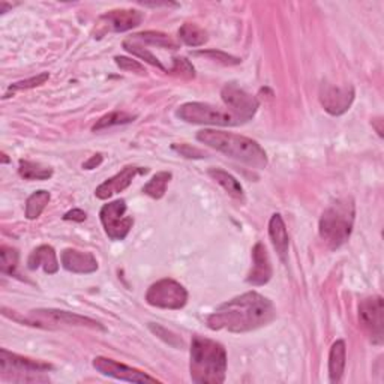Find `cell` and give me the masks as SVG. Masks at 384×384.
<instances>
[{"mask_svg": "<svg viewBox=\"0 0 384 384\" xmlns=\"http://www.w3.org/2000/svg\"><path fill=\"white\" fill-rule=\"evenodd\" d=\"M143 14L137 9H116L104 14L99 18V26L102 27L101 35L107 32H128V30L137 27L143 22Z\"/></svg>", "mask_w": 384, "mask_h": 384, "instance_id": "cell-14", "label": "cell"}, {"mask_svg": "<svg viewBox=\"0 0 384 384\" xmlns=\"http://www.w3.org/2000/svg\"><path fill=\"white\" fill-rule=\"evenodd\" d=\"M2 159H3V164L8 162V158H6V155H5V153H2Z\"/></svg>", "mask_w": 384, "mask_h": 384, "instance_id": "cell-39", "label": "cell"}, {"mask_svg": "<svg viewBox=\"0 0 384 384\" xmlns=\"http://www.w3.org/2000/svg\"><path fill=\"white\" fill-rule=\"evenodd\" d=\"M148 171H149L148 169L132 167V165H129V167H125L120 173H118L116 176H113V178L101 183L95 191V195L99 200H108L110 197H113L114 194H119V192L127 190L137 174H146Z\"/></svg>", "mask_w": 384, "mask_h": 384, "instance_id": "cell-15", "label": "cell"}, {"mask_svg": "<svg viewBox=\"0 0 384 384\" xmlns=\"http://www.w3.org/2000/svg\"><path fill=\"white\" fill-rule=\"evenodd\" d=\"M114 60H116V65L123 71L137 72V74H144V72H146L144 66L137 60H132L129 57H123V56H116L114 57Z\"/></svg>", "mask_w": 384, "mask_h": 384, "instance_id": "cell-33", "label": "cell"}, {"mask_svg": "<svg viewBox=\"0 0 384 384\" xmlns=\"http://www.w3.org/2000/svg\"><path fill=\"white\" fill-rule=\"evenodd\" d=\"M123 48L127 50L128 53H131V55H134V56H137V57H140V59H143V60H146L149 65H152V66H157L158 69L167 72V69L164 68V65H162L161 62L158 60V57H155V56L150 53V51H149L148 48L141 47L140 44H137V43H136V41H132V39H127V41H123Z\"/></svg>", "mask_w": 384, "mask_h": 384, "instance_id": "cell-28", "label": "cell"}, {"mask_svg": "<svg viewBox=\"0 0 384 384\" xmlns=\"http://www.w3.org/2000/svg\"><path fill=\"white\" fill-rule=\"evenodd\" d=\"M62 266L72 273H93L98 271V262L90 253H81L77 249H65L62 253Z\"/></svg>", "mask_w": 384, "mask_h": 384, "instance_id": "cell-17", "label": "cell"}, {"mask_svg": "<svg viewBox=\"0 0 384 384\" xmlns=\"http://www.w3.org/2000/svg\"><path fill=\"white\" fill-rule=\"evenodd\" d=\"M191 378L197 384H221L227 374V351L213 339L195 335L191 342Z\"/></svg>", "mask_w": 384, "mask_h": 384, "instance_id": "cell-2", "label": "cell"}, {"mask_svg": "<svg viewBox=\"0 0 384 384\" xmlns=\"http://www.w3.org/2000/svg\"><path fill=\"white\" fill-rule=\"evenodd\" d=\"M131 39L136 41V43H144V44H150V45H157L161 48H169V50H178L179 44L176 41L165 35L162 32H153V30H148V32H141L136 34Z\"/></svg>", "mask_w": 384, "mask_h": 384, "instance_id": "cell-23", "label": "cell"}, {"mask_svg": "<svg viewBox=\"0 0 384 384\" xmlns=\"http://www.w3.org/2000/svg\"><path fill=\"white\" fill-rule=\"evenodd\" d=\"M23 325L43 327V329H56L64 326H81V327H92L106 330L99 321L92 320L89 317H83L74 313L60 309H34L30 311L29 315L24 318H14Z\"/></svg>", "mask_w": 384, "mask_h": 384, "instance_id": "cell-6", "label": "cell"}, {"mask_svg": "<svg viewBox=\"0 0 384 384\" xmlns=\"http://www.w3.org/2000/svg\"><path fill=\"white\" fill-rule=\"evenodd\" d=\"M171 74H178L185 78H194L195 77V69L191 65V62L185 57H174V65L169 71Z\"/></svg>", "mask_w": 384, "mask_h": 384, "instance_id": "cell-32", "label": "cell"}, {"mask_svg": "<svg viewBox=\"0 0 384 384\" xmlns=\"http://www.w3.org/2000/svg\"><path fill=\"white\" fill-rule=\"evenodd\" d=\"M381 123H383V120H381V119H374V120H372V127H376V129H377V132H378V136H380V137H383V128H381Z\"/></svg>", "mask_w": 384, "mask_h": 384, "instance_id": "cell-38", "label": "cell"}, {"mask_svg": "<svg viewBox=\"0 0 384 384\" xmlns=\"http://www.w3.org/2000/svg\"><path fill=\"white\" fill-rule=\"evenodd\" d=\"M18 173L26 180H47L53 176V170L44 167L39 162H32L26 159H20Z\"/></svg>", "mask_w": 384, "mask_h": 384, "instance_id": "cell-22", "label": "cell"}, {"mask_svg": "<svg viewBox=\"0 0 384 384\" xmlns=\"http://www.w3.org/2000/svg\"><path fill=\"white\" fill-rule=\"evenodd\" d=\"M146 300L150 306L161 309H182L188 302L186 288L174 279H161L149 287Z\"/></svg>", "mask_w": 384, "mask_h": 384, "instance_id": "cell-8", "label": "cell"}, {"mask_svg": "<svg viewBox=\"0 0 384 384\" xmlns=\"http://www.w3.org/2000/svg\"><path fill=\"white\" fill-rule=\"evenodd\" d=\"M346 342L342 339L334 342L329 355V377L332 383H339L342 380L346 369Z\"/></svg>", "mask_w": 384, "mask_h": 384, "instance_id": "cell-20", "label": "cell"}, {"mask_svg": "<svg viewBox=\"0 0 384 384\" xmlns=\"http://www.w3.org/2000/svg\"><path fill=\"white\" fill-rule=\"evenodd\" d=\"M180 120L194 125H212V127H236L241 125L228 110L204 102H186L176 113Z\"/></svg>", "mask_w": 384, "mask_h": 384, "instance_id": "cell-7", "label": "cell"}, {"mask_svg": "<svg viewBox=\"0 0 384 384\" xmlns=\"http://www.w3.org/2000/svg\"><path fill=\"white\" fill-rule=\"evenodd\" d=\"M207 173H209L211 178L216 183H220L225 190V192L228 195H232L233 199H237V200L243 199V188H242V185L239 183V180L234 178V176H232L230 173H227L225 170H221V169H211Z\"/></svg>", "mask_w": 384, "mask_h": 384, "instance_id": "cell-21", "label": "cell"}, {"mask_svg": "<svg viewBox=\"0 0 384 384\" xmlns=\"http://www.w3.org/2000/svg\"><path fill=\"white\" fill-rule=\"evenodd\" d=\"M195 56H203V57H207L211 60H215V62H220V64L222 65H239L241 64V59L239 57H234V56H230L227 53H222V51H216V50H209V51H199V53H195Z\"/></svg>", "mask_w": 384, "mask_h": 384, "instance_id": "cell-31", "label": "cell"}, {"mask_svg": "<svg viewBox=\"0 0 384 384\" xmlns=\"http://www.w3.org/2000/svg\"><path fill=\"white\" fill-rule=\"evenodd\" d=\"M171 180V173L159 171L153 176V178L144 185L143 192L152 197L155 200H159L167 192V185Z\"/></svg>", "mask_w": 384, "mask_h": 384, "instance_id": "cell-26", "label": "cell"}, {"mask_svg": "<svg viewBox=\"0 0 384 384\" xmlns=\"http://www.w3.org/2000/svg\"><path fill=\"white\" fill-rule=\"evenodd\" d=\"M51 369H53V365H50V363L18 356L15 353H11L5 348L0 350V372H2V377L8 381H13V383L48 381V378L43 377V374Z\"/></svg>", "mask_w": 384, "mask_h": 384, "instance_id": "cell-5", "label": "cell"}, {"mask_svg": "<svg viewBox=\"0 0 384 384\" xmlns=\"http://www.w3.org/2000/svg\"><path fill=\"white\" fill-rule=\"evenodd\" d=\"M253 263L254 264H253L251 272H249L246 278V283L258 287L271 281L272 273H273L272 264H271V260H269L266 246L262 242H258L253 249Z\"/></svg>", "mask_w": 384, "mask_h": 384, "instance_id": "cell-16", "label": "cell"}, {"mask_svg": "<svg viewBox=\"0 0 384 384\" xmlns=\"http://www.w3.org/2000/svg\"><path fill=\"white\" fill-rule=\"evenodd\" d=\"M197 140L227 155V157L249 165V167L264 169L267 165V155L264 149L253 138L237 136L233 132L203 129L197 134Z\"/></svg>", "mask_w": 384, "mask_h": 384, "instance_id": "cell-3", "label": "cell"}, {"mask_svg": "<svg viewBox=\"0 0 384 384\" xmlns=\"http://www.w3.org/2000/svg\"><path fill=\"white\" fill-rule=\"evenodd\" d=\"M48 78H50L48 72H43V74H39L36 77L17 81V83H14V85H11L8 87V92H6V95L3 98L5 99L11 98V93L14 95V93L18 92V90H27V89H34V87H38V86H43L45 81H48Z\"/></svg>", "mask_w": 384, "mask_h": 384, "instance_id": "cell-30", "label": "cell"}, {"mask_svg": "<svg viewBox=\"0 0 384 384\" xmlns=\"http://www.w3.org/2000/svg\"><path fill=\"white\" fill-rule=\"evenodd\" d=\"M149 327H150V330L153 332L155 335L159 336V338H162L165 342H169L170 346L178 347V346H182V344H183L182 339H179L178 336H176L174 334H171V332H169L167 329H164V327H161V326H158V325H153V323H150Z\"/></svg>", "mask_w": 384, "mask_h": 384, "instance_id": "cell-34", "label": "cell"}, {"mask_svg": "<svg viewBox=\"0 0 384 384\" xmlns=\"http://www.w3.org/2000/svg\"><path fill=\"white\" fill-rule=\"evenodd\" d=\"M127 213V203L125 200H116L104 204L99 212L104 232L111 241H125L134 225V220Z\"/></svg>", "mask_w": 384, "mask_h": 384, "instance_id": "cell-9", "label": "cell"}, {"mask_svg": "<svg viewBox=\"0 0 384 384\" xmlns=\"http://www.w3.org/2000/svg\"><path fill=\"white\" fill-rule=\"evenodd\" d=\"M276 311L267 297L249 292L228 300L207 317V327L228 330L232 334H245L263 327L275 318Z\"/></svg>", "mask_w": 384, "mask_h": 384, "instance_id": "cell-1", "label": "cell"}, {"mask_svg": "<svg viewBox=\"0 0 384 384\" xmlns=\"http://www.w3.org/2000/svg\"><path fill=\"white\" fill-rule=\"evenodd\" d=\"M353 101H355V89L351 86L339 87L323 83L320 87V102L325 110L332 114V116H341L350 107Z\"/></svg>", "mask_w": 384, "mask_h": 384, "instance_id": "cell-13", "label": "cell"}, {"mask_svg": "<svg viewBox=\"0 0 384 384\" xmlns=\"http://www.w3.org/2000/svg\"><path fill=\"white\" fill-rule=\"evenodd\" d=\"M50 200H51L50 192L44 191V190L36 191L30 195L26 201V218L27 220H30V221L38 220L41 213L45 211V207L50 203Z\"/></svg>", "mask_w": 384, "mask_h": 384, "instance_id": "cell-24", "label": "cell"}, {"mask_svg": "<svg viewBox=\"0 0 384 384\" xmlns=\"http://www.w3.org/2000/svg\"><path fill=\"white\" fill-rule=\"evenodd\" d=\"M102 155L101 153H98V155H93V157L89 159V161H86L85 164H83V169H85V170H93V169H97V167H99V165H101V162H102Z\"/></svg>", "mask_w": 384, "mask_h": 384, "instance_id": "cell-37", "label": "cell"}, {"mask_svg": "<svg viewBox=\"0 0 384 384\" xmlns=\"http://www.w3.org/2000/svg\"><path fill=\"white\" fill-rule=\"evenodd\" d=\"M179 38L182 43L190 47H201L207 43V32L194 23H185L179 29Z\"/></svg>", "mask_w": 384, "mask_h": 384, "instance_id": "cell-25", "label": "cell"}, {"mask_svg": "<svg viewBox=\"0 0 384 384\" xmlns=\"http://www.w3.org/2000/svg\"><path fill=\"white\" fill-rule=\"evenodd\" d=\"M269 236H271L272 245L275 248V251L278 253V255L281 257V260H285L290 241H288L285 222L283 220V216L279 213H275L271 218V222H269Z\"/></svg>", "mask_w": 384, "mask_h": 384, "instance_id": "cell-19", "label": "cell"}, {"mask_svg": "<svg viewBox=\"0 0 384 384\" xmlns=\"http://www.w3.org/2000/svg\"><path fill=\"white\" fill-rule=\"evenodd\" d=\"M355 203L351 199H341L332 203L320 218V237L330 249H338L344 245L355 225Z\"/></svg>", "mask_w": 384, "mask_h": 384, "instance_id": "cell-4", "label": "cell"}, {"mask_svg": "<svg viewBox=\"0 0 384 384\" xmlns=\"http://www.w3.org/2000/svg\"><path fill=\"white\" fill-rule=\"evenodd\" d=\"M137 119L136 114H131L127 111H113L106 114V116H102L97 123L95 127H93V131H102L107 129L111 127H118V125H127L131 123Z\"/></svg>", "mask_w": 384, "mask_h": 384, "instance_id": "cell-27", "label": "cell"}, {"mask_svg": "<svg viewBox=\"0 0 384 384\" xmlns=\"http://www.w3.org/2000/svg\"><path fill=\"white\" fill-rule=\"evenodd\" d=\"M173 150H176L178 153H180L182 157L190 158V159L206 158V153L203 150L197 149V148H192V146H190V144H180V146H178V144H174Z\"/></svg>", "mask_w": 384, "mask_h": 384, "instance_id": "cell-35", "label": "cell"}, {"mask_svg": "<svg viewBox=\"0 0 384 384\" xmlns=\"http://www.w3.org/2000/svg\"><path fill=\"white\" fill-rule=\"evenodd\" d=\"M221 97L227 108H230V113L239 123H245L255 116L258 108L257 98L234 85V83H230V85H225L222 87Z\"/></svg>", "mask_w": 384, "mask_h": 384, "instance_id": "cell-10", "label": "cell"}, {"mask_svg": "<svg viewBox=\"0 0 384 384\" xmlns=\"http://www.w3.org/2000/svg\"><path fill=\"white\" fill-rule=\"evenodd\" d=\"M65 221H76V222H83L86 221V212H83L81 209H72L71 212L65 213L64 216Z\"/></svg>", "mask_w": 384, "mask_h": 384, "instance_id": "cell-36", "label": "cell"}, {"mask_svg": "<svg viewBox=\"0 0 384 384\" xmlns=\"http://www.w3.org/2000/svg\"><path fill=\"white\" fill-rule=\"evenodd\" d=\"M27 267L30 271H36V269L43 267L44 272L48 275H55L59 272V260L53 246L41 245L34 249L32 254L27 258Z\"/></svg>", "mask_w": 384, "mask_h": 384, "instance_id": "cell-18", "label": "cell"}, {"mask_svg": "<svg viewBox=\"0 0 384 384\" xmlns=\"http://www.w3.org/2000/svg\"><path fill=\"white\" fill-rule=\"evenodd\" d=\"M383 297L372 296L363 299L359 305V320L362 327L369 335L372 344L383 342Z\"/></svg>", "mask_w": 384, "mask_h": 384, "instance_id": "cell-11", "label": "cell"}, {"mask_svg": "<svg viewBox=\"0 0 384 384\" xmlns=\"http://www.w3.org/2000/svg\"><path fill=\"white\" fill-rule=\"evenodd\" d=\"M92 365L99 374H102V376H107L116 380L129 381V383H158V380L150 377L149 374L136 368L127 367L123 365V363H119L108 357H102V356L95 357L92 362Z\"/></svg>", "mask_w": 384, "mask_h": 384, "instance_id": "cell-12", "label": "cell"}, {"mask_svg": "<svg viewBox=\"0 0 384 384\" xmlns=\"http://www.w3.org/2000/svg\"><path fill=\"white\" fill-rule=\"evenodd\" d=\"M18 266V251L14 248H0V271L5 275H15Z\"/></svg>", "mask_w": 384, "mask_h": 384, "instance_id": "cell-29", "label": "cell"}]
</instances>
